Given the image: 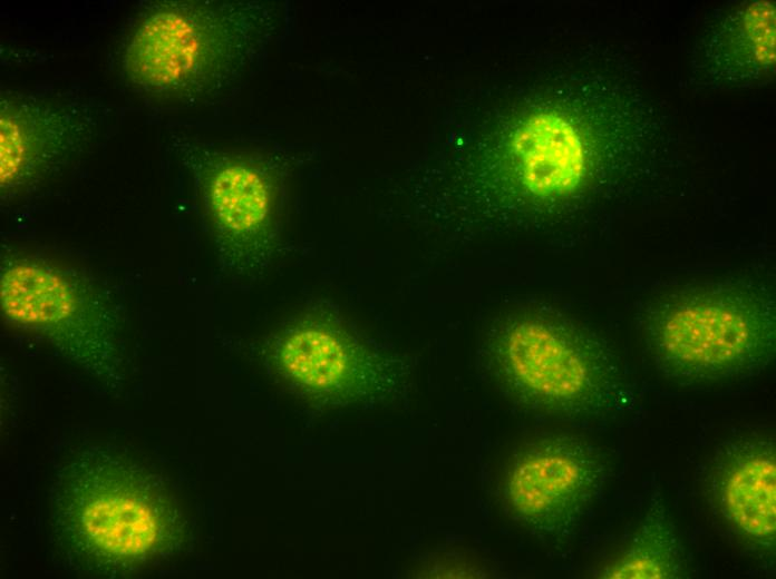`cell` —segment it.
I'll use <instances>...</instances> for the list:
<instances>
[{"label":"cell","mask_w":776,"mask_h":579,"mask_svg":"<svg viewBox=\"0 0 776 579\" xmlns=\"http://www.w3.org/2000/svg\"><path fill=\"white\" fill-rule=\"evenodd\" d=\"M486 354L501 384L534 410L588 419L611 414L625 402L609 351L565 323L536 315L513 317L489 335Z\"/></svg>","instance_id":"obj_4"},{"label":"cell","mask_w":776,"mask_h":579,"mask_svg":"<svg viewBox=\"0 0 776 579\" xmlns=\"http://www.w3.org/2000/svg\"><path fill=\"white\" fill-rule=\"evenodd\" d=\"M55 489L57 530L89 566L138 568L180 539L178 510L166 488L120 458L87 452L62 470Z\"/></svg>","instance_id":"obj_2"},{"label":"cell","mask_w":776,"mask_h":579,"mask_svg":"<svg viewBox=\"0 0 776 579\" xmlns=\"http://www.w3.org/2000/svg\"><path fill=\"white\" fill-rule=\"evenodd\" d=\"M278 379L308 402L328 408L377 403L405 382L400 361L372 346L326 305L307 307L265 343Z\"/></svg>","instance_id":"obj_6"},{"label":"cell","mask_w":776,"mask_h":579,"mask_svg":"<svg viewBox=\"0 0 776 579\" xmlns=\"http://www.w3.org/2000/svg\"><path fill=\"white\" fill-rule=\"evenodd\" d=\"M96 111L79 101L2 94L0 188L9 197L28 189L57 165L88 146Z\"/></svg>","instance_id":"obj_9"},{"label":"cell","mask_w":776,"mask_h":579,"mask_svg":"<svg viewBox=\"0 0 776 579\" xmlns=\"http://www.w3.org/2000/svg\"><path fill=\"white\" fill-rule=\"evenodd\" d=\"M604 465L586 442L570 436L541 439L522 449L502 484L508 514L543 536L571 529L600 492Z\"/></svg>","instance_id":"obj_7"},{"label":"cell","mask_w":776,"mask_h":579,"mask_svg":"<svg viewBox=\"0 0 776 579\" xmlns=\"http://www.w3.org/2000/svg\"><path fill=\"white\" fill-rule=\"evenodd\" d=\"M197 174L221 263L236 276L261 272L275 244L271 175L251 157L224 153L207 157Z\"/></svg>","instance_id":"obj_8"},{"label":"cell","mask_w":776,"mask_h":579,"mask_svg":"<svg viewBox=\"0 0 776 579\" xmlns=\"http://www.w3.org/2000/svg\"><path fill=\"white\" fill-rule=\"evenodd\" d=\"M718 53L736 76H760L774 68V2L754 1L739 10L718 38Z\"/></svg>","instance_id":"obj_13"},{"label":"cell","mask_w":776,"mask_h":579,"mask_svg":"<svg viewBox=\"0 0 776 579\" xmlns=\"http://www.w3.org/2000/svg\"><path fill=\"white\" fill-rule=\"evenodd\" d=\"M724 517L753 543L770 548L776 532V459L773 442L744 440L725 448L711 473Z\"/></svg>","instance_id":"obj_10"},{"label":"cell","mask_w":776,"mask_h":579,"mask_svg":"<svg viewBox=\"0 0 776 579\" xmlns=\"http://www.w3.org/2000/svg\"><path fill=\"white\" fill-rule=\"evenodd\" d=\"M641 327L658 367L683 382L753 374L775 352L774 304L744 285L671 294L648 308Z\"/></svg>","instance_id":"obj_3"},{"label":"cell","mask_w":776,"mask_h":579,"mask_svg":"<svg viewBox=\"0 0 776 579\" xmlns=\"http://www.w3.org/2000/svg\"><path fill=\"white\" fill-rule=\"evenodd\" d=\"M0 310L17 327L40 335L96 379H123L117 304L85 272L6 251L0 263Z\"/></svg>","instance_id":"obj_5"},{"label":"cell","mask_w":776,"mask_h":579,"mask_svg":"<svg viewBox=\"0 0 776 579\" xmlns=\"http://www.w3.org/2000/svg\"><path fill=\"white\" fill-rule=\"evenodd\" d=\"M679 538L663 508L653 504L628 544L599 577L607 579H675L683 575Z\"/></svg>","instance_id":"obj_12"},{"label":"cell","mask_w":776,"mask_h":579,"mask_svg":"<svg viewBox=\"0 0 776 579\" xmlns=\"http://www.w3.org/2000/svg\"><path fill=\"white\" fill-rule=\"evenodd\" d=\"M511 155L517 181L535 198L564 197L579 188L588 173L578 131L556 112L530 116L512 138Z\"/></svg>","instance_id":"obj_11"},{"label":"cell","mask_w":776,"mask_h":579,"mask_svg":"<svg viewBox=\"0 0 776 579\" xmlns=\"http://www.w3.org/2000/svg\"><path fill=\"white\" fill-rule=\"evenodd\" d=\"M268 32L263 4L149 2L123 45L122 72L135 91L153 101L204 102L242 77Z\"/></svg>","instance_id":"obj_1"}]
</instances>
